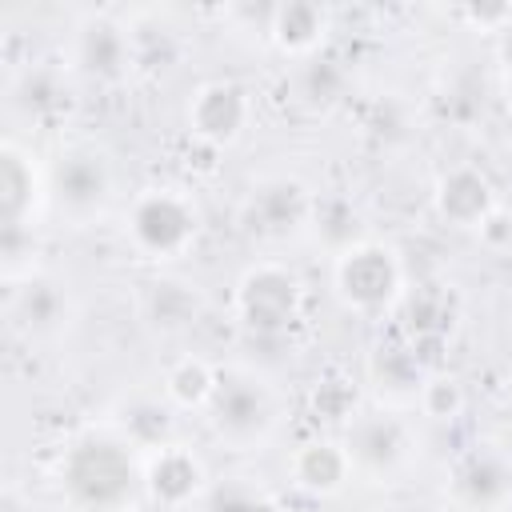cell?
<instances>
[{"mask_svg":"<svg viewBox=\"0 0 512 512\" xmlns=\"http://www.w3.org/2000/svg\"><path fill=\"white\" fill-rule=\"evenodd\" d=\"M76 320V300L68 284H60L48 272H36L20 284H8V324L28 344H52L60 340Z\"/></svg>","mask_w":512,"mask_h":512,"instance_id":"obj_12","label":"cell"},{"mask_svg":"<svg viewBox=\"0 0 512 512\" xmlns=\"http://www.w3.org/2000/svg\"><path fill=\"white\" fill-rule=\"evenodd\" d=\"M500 208L496 200V184L480 164H448L436 184H432V212L448 224V228H472L480 232V224Z\"/></svg>","mask_w":512,"mask_h":512,"instance_id":"obj_15","label":"cell"},{"mask_svg":"<svg viewBox=\"0 0 512 512\" xmlns=\"http://www.w3.org/2000/svg\"><path fill=\"white\" fill-rule=\"evenodd\" d=\"M308 312V284L284 260H252L232 284V320L252 340H284Z\"/></svg>","mask_w":512,"mask_h":512,"instance_id":"obj_5","label":"cell"},{"mask_svg":"<svg viewBox=\"0 0 512 512\" xmlns=\"http://www.w3.org/2000/svg\"><path fill=\"white\" fill-rule=\"evenodd\" d=\"M204 232V208L192 188L184 184H144L120 212V236L132 256L148 264H176L184 260Z\"/></svg>","mask_w":512,"mask_h":512,"instance_id":"obj_3","label":"cell"},{"mask_svg":"<svg viewBox=\"0 0 512 512\" xmlns=\"http://www.w3.org/2000/svg\"><path fill=\"white\" fill-rule=\"evenodd\" d=\"M432 368L416 356V344L408 340V344H380L372 356H368V368H364V376H368V384L396 408V404H416V392H420V384H424V376H428Z\"/></svg>","mask_w":512,"mask_h":512,"instance_id":"obj_21","label":"cell"},{"mask_svg":"<svg viewBox=\"0 0 512 512\" xmlns=\"http://www.w3.org/2000/svg\"><path fill=\"white\" fill-rule=\"evenodd\" d=\"M480 240H484L488 248H504V244H512V216H508L504 208H496V212L480 224Z\"/></svg>","mask_w":512,"mask_h":512,"instance_id":"obj_29","label":"cell"},{"mask_svg":"<svg viewBox=\"0 0 512 512\" xmlns=\"http://www.w3.org/2000/svg\"><path fill=\"white\" fill-rule=\"evenodd\" d=\"M312 200L316 192L300 176H264L240 200V228L260 244H288L296 236H308Z\"/></svg>","mask_w":512,"mask_h":512,"instance_id":"obj_9","label":"cell"},{"mask_svg":"<svg viewBox=\"0 0 512 512\" xmlns=\"http://www.w3.org/2000/svg\"><path fill=\"white\" fill-rule=\"evenodd\" d=\"M68 68L92 88H104V92L124 88L132 76H140L132 24L116 12H84L72 28Z\"/></svg>","mask_w":512,"mask_h":512,"instance_id":"obj_7","label":"cell"},{"mask_svg":"<svg viewBox=\"0 0 512 512\" xmlns=\"http://www.w3.org/2000/svg\"><path fill=\"white\" fill-rule=\"evenodd\" d=\"M56 488L68 512H132L144 500V456L112 428H88L56 456Z\"/></svg>","mask_w":512,"mask_h":512,"instance_id":"obj_1","label":"cell"},{"mask_svg":"<svg viewBox=\"0 0 512 512\" xmlns=\"http://www.w3.org/2000/svg\"><path fill=\"white\" fill-rule=\"evenodd\" d=\"M140 456L164 448L176 440V408L160 396H136V400H124L116 408V416L108 420Z\"/></svg>","mask_w":512,"mask_h":512,"instance_id":"obj_22","label":"cell"},{"mask_svg":"<svg viewBox=\"0 0 512 512\" xmlns=\"http://www.w3.org/2000/svg\"><path fill=\"white\" fill-rule=\"evenodd\" d=\"M344 92H348V72H344V64L332 60L328 52L316 56V60L296 64V72H292V80H288L292 104L304 108V112H312V116L332 112V108L344 100Z\"/></svg>","mask_w":512,"mask_h":512,"instance_id":"obj_24","label":"cell"},{"mask_svg":"<svg viewBox=\"0 0 512 512\" xmlns=\"http://www.w3.org/2000/svg\"><path fill=\"white\" fill-rule=\"evenodd\" d=\"M212 492V476L204 456L184 444L172 440L156 452L144 456V500L164 508V512H188L192 504H204Z\"/></svg>","mask_w":512,"mask_h":512,"instance_id":"obj_13","label":"cell"},{"mask_svg":"<svg viewBox=\"0 0 512 512\" xmlns=\"http://www.w3.org/2000/svg\"><path fill=\"white\" fill-rule=\"evenodd\" d=\"M0 208L4 236H32L48 212V160L16 136L0 144Z\"/></svg>","mask_w":512,"mask_h":512,"instance_id":"obj_11","label":"cell"},{"mask_svg":"<svg viewBox=\"0 0 512 512\" xmlns=\"http://www.w3.org/2000/svg\"><path fill=\"white\" fill-rule=\"evenodd\" d=\"M416 408H420L428 420H436V424H452V420H460L464 408H468V388H464V380H460L456 372L432 368V372L424 376L420 392H416Z\"/></svg>","mask_w":512,"mask_h":512,"instance_id":"obj_26","label":"cell"},{"mask_svg":"<svg viewBox=\"0 0 512 512\" xmlns=\"http://www.w3.org/2000/svg\"><path fill=\"white\" fill-rule=\"evenodd\" d=\"M496 68L504 72V80L512 84V24H504L500 32H496Z\"/></svg>","mask_w":512,"mask_h":512,"instance_id":"obj_30","label":"cell"},{"mask_svg":"<svg viewBox=\"0 0 512 512\" xmlns=\"http://www.w3.org/2000/svg\"><path fill=\"white\" fill-rule=\"evenodd\" d=\"M308 236H312L328 256H336V252L352 248L356 240H364V216H360V208H356L348 196L324 192V196L312 200Z\"/></svg>","mask_w":512,"mask_h":512,"instance_id":"obj_25","label":"cell"},{"mask_svg":"<svg viewBox=\"0 0 512 512\" xmlns=\"http://www.w3.org/2000/svg\"><path fill=\"white\" fill-rule=\"evenodd\" d=\"M312 412H316V420L344 428V424L360 412V408H356V380H348L344 372L320 376L316 388H312Z\"/></svg>","mask_w":512,"mask_h":512,"instance_id":"obj_27","label":"cell"},{"mask_svg":"<svg viewBox=\"0 0 512 512\" xmlns=\"http://www.w3.org/2000/svg\"><path fill=\"white\" fill-rule=\"evenodd\" d=\"M200 312H204V296H200V288L192 280L156 276L140 292V316H144V324H152L164 336L188 332L200 320Z\"/></svg>","mask_w":512,"mask_h":512,"instance_id":"obj_19","label":"cell"},{"mask_svg":"<svg viewBox=\"0 0 512 512\" xmlns=\"http://www.w3.org/2000/svg\"><path fill=\"white\" fill-rule=\"evenodd\" d=\"M252 116H256L252 92L232 76H212V80H200L188 92L184 132L196 144L220 152V148H232V144L244 140V132L252 128Z\"/></svg>","mask_w":512,"mask_h":512,"instance_id":"obj_10","label":"cell"},{"mask_svg":"<svg viewBox=\"0 0 512 512\" xmlns=\"http://www.w3.org/2000/svg\"><path fill=\"white\" fill-rule=\"evenodd\" d=\"M0 512H36V504H32V496H28V492H20L16 484H4Z\"/></svg>","mask_w":512,"mask_h":512,"instance_id":"obj_31","label":"cell"},{"mask_svg":"<svg viewBox=\"0 0 512 512\" xmlns=\"http://www.w3.org/2000/svg\"><path fill=\"white\" fill-rule=\"evenodd\" d=\"M116 200L112 152L96 140H64L48 160V212L72 228H88L108 216Z\"/></svg>","mask_w":512,"mask_h":512,"instance_id":"obj_6","label":"cell"},{"mask_svg":"<svg viewBox=\"0 0 512 512\" xmlns=\"http://www.w3.org/2000/svg\"><path fill=\"white\" fill-rule=\"evenodd\" d=\"M500 512H512V500H508V504H504V508H500Z\"/></svg>","mask_w":512,"mask_h":512,"instance_id":"obj_32","label":"cell"},{"mask_svg":"<svg viewBox=\"0 0 512 512\" xmlns=\"http://www.w3.org/2000/svg\"><path fill=\"white\" fill-rule=\"evenodd\" d=\"M68 72L72 68L48 64V60L16 64L8 76V96L32 124H56L72 112V100H76Z\"/></svg>","mask_w":512,"mask_h":512,"instance_id":"obj_18","label":"cell"},{"mask_svg":"<svg viewBox=\"0 0 512 512\" xmlns=\"http://www.w3.org/2000/svg\"><path fill=\"white\" fill-rule=\"evenodd\" d=\"M220 388V364H212L208 356L200 352H184L176 356L168 368H164V400L176 408V412H208L212 396Z\"/></svg>","mask_w":512,"mask_h":512,"instance_id":"obj_23","label":"cell"},{"mask_svg":"<svg viewBox=\"0 0 512 512\" xmlns=\"http://www.w3.org/2000/svg\"><path fill=\"white\" fill-rule=\"evenodd\" d=\"M332 296L360 320H388L408 296V268L396 244L364 236L332 256Z\"/></svg>","mask_w":512,"mask_h":512,"instance_id":"obj_4","label":"cell"},{"mask_svg":"<svg viewBox=\"0 0 512 512\" xmlns=\"http://www.w3.org/2000/svg\"><path fill=\"white\" fill-rule=\"evenodd\" d=\"M448 496L464 512H500L512 500V452L496 444L464 448L448 472Z\"/></svg>","mask_w":512,"mask_h":512,"instance_id":"obj_14","label":"cell"},{"mask_svg":"<svg viewBox=\"0 0 512 512\" xmlns=\"http://www.w3.org/2000/svg\"><path fill=\"white\" fill-rule=\"evenodd\" d=\"M204 512H284V504L260 484L228 480V484H212Z\"/></svg>","mask_w":512,"mask_h":512,"instance_id":"obj_28","label":"cell"},{"mask_svg":"<svg viewBox=\"0 0 512 512\" xmlns=\"http://www.w3.org/2000/svg\"><path fill=\"white\" fill-rule=\"evenodd\" d=\"M336 32V12L324 8V4H312V0H284V4H272V16H268V44L304 64V60H316L324 56L328 40Z\"/></svg>","mask_w":512,"mask_h":512,"instance_id":"obj_17","label":"cell"},{"mask_svg":"<svg viewBox=\"0 0 512 512\" xmlns=\"http://www.w3.org/2000/svg\"><path fill=\"white\" fill-rule=\"evenodd\" d=\"M340 440L348 448L356 476H368L380 484L400 480L416 460V436L396 408H360L340 428Z\"/></svg>","mask_w":512,"mask_h":512,"instance_id":"obj_8","label":"cell"},{"mask_svg":"<svg viewBox=\"0 0 512 512\" xmlns=\"http://www.w3.org/2000/svg\"><path fill=\"white\" fill-rule=\"evenodd\" d=\"M284 476H288V484H292L296 492H304V496H312V500H332V496H340V492L352 484L356 468H352V460H348L344 440L320 432V436L300 440V444L288 452Z\"/></svg>","mask_w":512,"mask_h":512,"instance_id":"obj_16","label":"cell"},{"mask_svg":"<svg viewBox=\"0 0 512 512\" xmlns=\"http://www.w3.org/2000/svg\"><path fill=\"white\" fill-rule=\"evenodd\" d=\"M460 300L448 284H416L400 304V320L412 344H440L456 328Z\"/></svg>","mask_w":512,"mask_h":512,"instance_id":"obj_20","label":"cell"},{"mask_svg":"<svg viewBox=\"0 0 512 512\" xmlns=\"http://www.w3.org/2000/svg\"><path fill=\"white\" fill-rule=\"evenodd\" d=\"M288 420V400L272 376L252 364H220V388L204 412L208 436L228 452L268 448Z\"/></svg>","mask_w":512,"mask_h":512,"instance_id":"obj_2","label":"cell"}]
</instances>
